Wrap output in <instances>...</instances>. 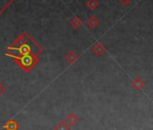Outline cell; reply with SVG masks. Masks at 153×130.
<instances>
[{"instance_id": "cell-1", "label": "cell", "mask_w": 153, "mask_h": 130, "mask_svg": "<svg viewBox=\"0 0 153 130\" xmlns=\"http://www.w3.org/2000/svg\"><path fill=\"white\" fill-rule=\"evenodd\" d=\"M42 51V47L28 34L24 33L7 47L6 55L13 58L25 72H28L39 62L38 55Z\"/></svg>"}, {"instance_id": "cell-2", "label": "cell", "mask_w": 153, "mask_h": 130, "mask_svg": "<svg viewBox=\"0 0 153 130\" xmlns=\"http://www.w3.org/2000/svg\"><path fill=\"white\" fill-rule=\"evenodd\" d=\"M3 128L5 130H18L19 126L15 119H9L5 123V125L3 126Z\"/></svg>"}, {"instance_id": "cell-3", "label": "cell", "mask_w": 153, "mask_h": 130, "mask_svg": "<svg viewBox=\"0 0 153 130\" xmlns=\"http://www.w3.org/2000/svg\"><path fill=\"white\" fill-rule=\"evenodd\" d=\"M131 86L136 89V90H141L144 86H145V82L143 80L140 79V78H137L135 79L132 82H131Z\"/></svg>"}, {"instance_id": "cell-4", "label": "cell", "mask_w": 153, "mask_h": 130, "mask_svg": "<svg viewBox=\"0 0 153 130\" xmlns=\"http://www.w3.org/2000/svg\"><path fill=\"white\" fill-rule=\"evenodd\" d=\"M78 120H79L78 116H76L75 113H72V112L69 113L66 117V121H67V123L68 125H74V124L76 123V121H78Z\"/></svg>"}, {"instance_id": "cell-5", "label": "cell", "mask_w": 153, "mask_h": 130, "mask_svg": "<svg viewBox=\"0 0 153 130\" xmlns=\"http://www.w3.org/2000/svg\"><path fill=\"white\" fill-rule=\"evenodd\" d=\"M54 130H69V126H68V125L66 124V122L61 120L55 125Z\"/></svg>"}, {"instance_id": "cell-6", "label": "cell", "mask_w": 153, "mask_h": 130, "mask_svg": "<svg viewBox=\"0 0 153 130\" xmlns=\"http://www.w3.org/2000/svg\"><path fill=\"white\" fill-rule=\"evenodd\" d=\"M15 0H0V14H1Z\"/></svg>"}, {"instance_id": "cell-7", "label": "cell", "mask_w": 153, "mask_h": 130, "mask_svg": "<svg viewBox=\"0 0 153 130\" xmlns=\"http://www.w3.org/2000/svg\"><path fill=\"white\" fill-rule=\"evenodd\" d=\"M93 51H94V52H95L96 54L100 55V54H102V53L105 52V47H104L102 44H100V43H97V44L93 47Z\"/></svg>"}, {"instance_id": "cell-8", "label": "cell", "mask_w": 153, "mask_h": 130, "mask_svg": "<svg viewBox=\"0 0 153 130\" xmlns=\"http://www.w3.org/2000/svg\"><path fill=\"white\" fill-rule=\"evenodd\" d=\"M78 59V56H76V53H74L73 52H69L67 55H66V60L69 62V63H73L75 61H76Z\"/></svg>"}, {"instance_id": "cell-9", "label": "cell", "mask_w": 153, "mask_h": 130, "mask_svg": "<svg viewBox=\"0 0 153 130\" xmlns=\"http://www.w3.org/2000/svg\"><path fill=\"white\" fill-rule=\"evenodd\" d=\"M88 25L90 26V28H95L96 26H97V20L96 19V18H94V17H91L88 21Z\"/></svg>"}, {"instance_id": "cell-10", "label": "cell", "mask_w": 153, "mask_h": 130, "mask_svg": "<svg viewBox=\"0 0 153 130\" xmlns=\"http://www.w3.org/2000/svg\"><path fill=\"white\" fill-rule=\"evenodd\" d=\"M87 5L89 7V8L94 9V8L97 6V2L96 1V0H89V2H88Z\"/></svg>"}, {"instance_id": "cell-11", "label": "cell", "mask_w": 153, "mask_h": 130, "mask_svg": "<svg viewBox=\"0 0 153 130\" xmlns=\"http://www.w3.org/2000/svg\"><path fill=\"white\" fill-rule=\"evenodd\" d=\"M71 25H72L75 28H78V27L81 25V22H80L79 19H76V18L75 20H73V21H72Z\"/></svg>"}, {"instance_id": "cell-12", "label": "cell", "mask_w": 153, "mask_h": 130, "mask_svg": "<svg viewBox=\"0 0 153 130\" xmlns=\"http://www.w3.org/2000/svg\"><path fill=\"white\" fill-rule=\"evenodd\" d=\"M5 91H6V87L0 82V95H2Z\"/></svg>"}]
</instances>
